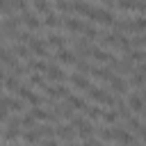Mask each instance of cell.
<instances>
[{
    "label": "cell",
    "instance_id": "1",
    "mask_svg": "<svg viewBox=\"0 0 146 146\" xmlns=\"http://www.w3.org/2000/svg\"><path fill=\"white\" fill-rule=\"evenodd\" d=\"M16 94H18L21 98H25V100H27V103H30L32 107H39V105H43V103H50L48 98H43V96L34 94V91H32V89H30L27 84H21V87L16 89Z\"/></svg>",
    "mask_w": 146,
    "mask_h": 146
},
{
    "label": "cell",
    "instance_id": "2",
    "mask_svg": "<svg viewBox=\"0 0 146 146\" xmlns=\"http://www.w3.org/2000/svg\"><path fill=\"white\" fill-rule=\"evenodd\" d=\"M87 96H89V98H94L96 103H103V105H107V107L116 105V98H114L110 91H105V89H100V87H94V84H91V89L87 91Z\"/></svg>",
    "mask_w": 146,
    "mask_h": 146
},
{
    "label": "cell",
    "instance_id": "3",
    "mask_svg": "<svg viewBox=\"0 0 146 146\" xmlns=\"http://www.w3.org/2000/svg\"><path fill=\"white\" fill-rule=\"evenodd\" d=\"M89 75L96 78V80H100V82H107V84L116 78V73H114L110 66H107V68H105V66H91V73H89Z\"/></svg>",
    "mask_w": 146,
    "mask_h": 146
},
{
    "label": "cell",
    "instance_id": "4",
    "mask_svg": "<svg viewBox=\"0 0 146 146\" xmlns=\"http://www.w3.org/2000/svg\"><path fill=\"white\" fill-rule=\"evenodd\" d=\"M27 48H30L32 52H36L39 57H50V52H48V48H46V39H36V36L30 34V39H27Z\"/></svg>",
    "mask_w": 146,
    "mask_h": 146
},
{
    "label": "cell",
    "instance_id": "5",
    "mask_svg": "<svg viewBox=\"0 0 146 146\" xmlns=\"http://www.w3.org/2000/svg\"><path fill=\"white\" fill-rule=\"evenodd\" d=\"M68 32H80L82 34V30H84V21H80L78 16H73V14H68V16H64V23H62Z\"/></svg>",
    "mask_w": 146,
    "mask_h": 146
},
{
    "label": "cell",
    "instance_id": "6",
    "mask_svg": "<svg viewBox=\"0 0 146 146\" xmlns=\"http://www.w3.org/2000/svg\"><path fill=\"white\" fill-rule=\"evenodd\" d=\"M21 16H23V25H25L27 30H39V27H41V23H43V21H39L36 11H30V9H27V11H23Z\"/></svg>",
    "mask_w": 146,
    "mask_h": 146
},
{
    "label": "cell",
    "instance_id": "7",
    "mask_svg": "<svg viewBox=\"0 0 146 146\" xmlns=\"http://www.w3.org/2000/svg\"><path fill=\"white\" fill-rule=\"evenodd\" d=\"M46 78H48V80H52V82H57V84H62L66 75H64V71H62V66H59V64H50V66H48V71H46Z\"/></svg>",
    "mask_w": 146,
    "mask_h": 146
},
{
    "label": "cell",
    "instance_id": "8",
    "mask_svg": "<svg viewBox=\"0 0 146 146\" xmlns=\"http://www.w3.org/2000/svg\"><path fill=\"white\" fill-rule=\"evenodd\" d=\"M94 9H96V5H89V2H82V0H75V2H73V11H75V14H82V16H87V18H91Z\"/></svg>",
    "mask_w": 146,
    "mask_h": 146
},
{
    "label": "cell",
    "instance_id": "9",
    "mask_svg": "<svg viewBox=\"0 0 146 146\" xmlns=\"http://www.w3.org/2000/svg\"><path fill=\"white\" fill-rule=\"evenodd\" d=\"M55 57H57V62H59V64H73V66L78 64V57H75V55L68 50V48L57 50V52H55Z\"/></svg>",
    "mask_w": 146,
    "mask_h": 146
},
{
    "label": "cell",
    "instance_id": "10",
    "mask_svg": "<svg viewBox=\"0 0 146 146\" xmlns=\"http://www.w3.org/2000/svg\"><path fill=\"white\" fill-rule=\"evenodd\" d=\"M128 107L141 114V112H144V107H146V103H144V96H141V94H130V96H128Z\"/></svg>",
    "mask_w": 146,
    "mask_h": 146
},
{
    "label": "cell",
    "instance_id": "11",
    "mask_svg": "<svg viewBox=\"0 0 146 146\" xmlns=\"http://www.w3.org/2000/svg\"><path fill=\"white\" fill-rule=\"evenodd\" d=\"M46 94L50 96V98H68L71 94H68V89L64 87V84H52V87H46Z\"/></svg>",
    "mask_w": 146,
    "mask_h": 146
},
{
    "label": "cell",
    "instance_id": "12",
    "mask_svg": "<svg viewBox=\"0 0 146 146\" xmlns=\"http://www.w3.org/2000/svg\"><path fill=\"white\" fill-rule=\"evenodd\" d=\"M46 43H48V46H55L57 50H62V48L66 46V39H64L62 34H57V32H48V34H46Z\"/></svg>",
    "mask_w": 146,
    "mask_h": 146
},
{
    "label": "cell",
    "instance_id": "13",
    "mask_svg": "<svg viewBox=\"0 0 146 146\" xmlns=\"http://www.w3.org/2000/svg\"><path fill=\"white\" fill-rule=\"evenodd\" d=\"M71 84L78 87V89H82V91H89V89H91V82H89L82 73H73V75H71Z\"/></svg>",
    "mask_w": 146,
    "mask_h": 146
},
{
    "label": "cell",
    "instance_id": "14",
    "mask_svg": "<svg viewBox=\"0 0 146 146\" xmlns=\"http://www.w3.org/2000/svg\"><path fill=\"white\" fill-rule=\"evenodd\" d=\"M114 137H116V141H121V144H135V137H132V132H128V130H123V128H114Z\"/></svg>",
    "mask_w": 146,
    "mask_h": 146
},
{
    "label": "cell",
    "instance_id": "15",
    "mask_svg": "<svg viewBox=\"0 0 146 146\" xmlns=\"http://www.w3.org/2000/svg\"><path fill=\"white\" fill-rule=\"evenodd\" d=\"M59 23H64V16L57 14V11H50V14L43 16V25H48V27H57Z\"/></svg>",
    "mask_w": 146,
    "mask_h": 146
},
{
    "label": "cell",
    "instance_id": "16",
    "mask_svg": "<svg viewBox=\"0 0 146 146\" xmlns=\"http://www.w3.org/2000/svg\"><path fill=\"white\" fill-rule=\"evenodd\" d=\"M132 30L139 34H146V14H137L132 16Z\"/></svg>",
    "mask_w": 146,
    "mask_h": 146
},
{
    "label": "cell",
    "instance_id": "17",
    "mask_svg": "<svg viewBox=\"0 0 146 146\" xmlns=\"http://www.w3.org/2000/svg\"><path fill=\"white\" fill-rule=\"evenodd\" d=\"M110 89H112V91H116V94H125V91H128V82H125L121 75H116V78L110 82Z\"/></svg>",
    "mask_w": 146,
    "mask_h": 146
},
{
    "label": "cell",
    "instance_id": "18",
    "mask_svg": "<svg viewBox=\"0 0 146 146\" xmlns=\"http://www.w3.org/2000/svg\"><path fill=\"white\" fill-rule=\"evenodd\" d=\"M66 105H68L71 110H73V107H75V110H84V107H87V100H84L82 96H75V94H71V96L66 98Z\"/></svg>",
    "mask_w": 146,
    "mask_h": 146
},
{
    "label": "cell",
    "instance_id": "19",
    "mask_svg": "<svg viewBox=\"0 0 146 146\" xmlns=\"http://www.w3.org/2000/svg\"><path fill=\"white\" fill-rule=\"evenodd\" d=\"M25 66H27L30 71H39V73H46L50 64H46L43 59H27V64H25Z\"/></svg>",
    "mask_w": 146,
    "mask_h": 146
},
{
    "label": "cell",
    "instance_id": "20",
    "mask_svg": "<svg viewBox=\"0 0 146 146\" xmlns=\"http://www.w3.org/2000/svg\"><path fill=\"white\" fill-rule=\"evenodd\" d=\"M32 9L46 16V14H50V11H52V5H50V2H46V0H34V2H32Z\"/></svg>",
    "mask_w": 146,
    "mask_h": 146
},
{
    "label": "cell",
    "instance_id": "21",
    "mask_svg": "<svg viewBox=\"0 0 146 146\" xmlns=\"http://www.w3.org/2000/svg\"><path fill=\"white\" fill-rule=\"evenodd\" d=\"M57 137L59 139H71L73 137V125L71 123H59L57 125Z\"/></svg>",
    "mask_w": 146,
    "mask_h": 146
},
{
    "label": "cell",
    "instance_id": "22",
    "mask_svg": "<svg viewBox=\"0 0 146 146\" xmlns=\"http://www.w3.org/2000/svg\"><path fill=\"white\" fill-rule=\"evenodd\" d=\"M41 137H43V135H41L39 128H34V130H25V132H23V141H25V144H34V141H39Z\"/></svg>",
    "mask_w": 146,
    "mask_h": 146
},
{
    "label": "cell",
    "instance_id": "23",
    "mask_svg": "<svg viewBox=\"0 0 146 146\" xmlns=\"http://www.w3.org/2000/svg\"><path fill=\"white\" fill-rule=\"evenodd\" d=\"M98 34H100V30H98L94 23H84V30H82V36H84V39L91 41V39H96Z\"/></svg>",
    "mask_w": 146,
    "mask_h": 146
},
{
    "label": "cell",
    "instance_id": "24",
    "mask_svg": "<svg viewBox=\"0 0 146 146\" xmlns=\"http://www.w3.org/2000/svg\"><path fill=\"white\" fill-rule=\"evenodd\" d=\"M11 50H14L16 59H18V57H21V59H30V48H27V46H23V43H14Z\"/></svg>",
    "mask_w": 146,
    "mask_h": 146
},
{
    "label": "cell",
    "instance_id": "25",
    "mask_svg": "<svg viewBox=\"0 0 146 146\" xmlns=\"http://www.w3.org/2000/svg\"><path fill=\"white\" fill-rule=\"evenodd\" d=\"M94 130H96V128H94V125H91L89 121H84V123H82V125L78 128V135H80V137H82V139L87 141V139H91V135H94Z\"/></svg>",
    "mask_w": 146,
    "mask_h": 146
},
{
    "label": "cell",
    "instance_id": "26",
    "mask_svg": "<svg viewBox=\"0 0 146 146\" xmlns=\"http://www.w3.org/2000/svg\"><path fill=\"white\" fill-rule=\"evenodd\" d=\"M82 112H84V116H89V119H100V116H103V112H100L98 105H87Z\"/></svg>",
    "mask_w": 146,
    "mask_h": 146
},
{
    "label": "cell",
    "instance_id": "27",
    "mask_svg": "<svg viewBox=\"0 0 146 146\" xmlns=\"http://www.w3.org/2000/svg\"><path fill=\"white\" fill-rule=\"evenodd\" d=\"M75 68H78V73H82V75H87V73H91V64L84 59V57H80L78 59V64H75Z\"/></svg>",
    "mask_w": 146,
    "mask_h": 146
},
{
    "label": "cell",
    "instance_id": "28",
    "mask_svg": "<svg viewBox=\"0 0 146 146\" xmlns=\"http://www.w3.org/2000/svg\"><path fill=\"white\" fill-rule=\"evenodd\" d=\"M30 87H41V89L46 91V87H48V84H46V80H43L41 75H36V73H32V75H30Z\"/></svg>",
    "mask_w": 146,
    "mask_h": 146
},
{
    "label": "cell",
    "instance_id": "29",
    "mask_svg": "<svg viewBox=\"0 0 146 146\" xmlns=\"http://www.w3.org/2000/svg\"><path fill=\"white\" fill-rule=\"evenodd\" d=\"M34 121H36V119L32 116V112H27V114H23V116L18 119V123H21V128H32V125H34Z\"/></svg>",
    "mask_w": 146,
    "mask_h": 146
},
{
    "label": "cell",
    "instance_id": "30",
    "mask_svg": "<svg viewBox=\"0 0 146 146\" xmlns=\"http://www.w3.org/2000/svg\"><path fill=\"white\" fill-rule=\"evenodd\" d=\"M132 62H146V50H141V48H135L130 55H128Z\"/></svg>",
    "mask_w": 146,
    "mask_h": 146
},
{
    "label": "cell",
    "instance_id": "31",
    "mask_svg": "<svg viewBox=\"0 0 146 146\" xmlns=\"http://www.w3.org/2000/svg\"><path fill=\"white\" fill-rule=\"evenodd\" d=\"M98 137H100V139H110V141L116 139V137H114V130H110V128H98Z\"/></svg>",
    "mask_w": 146,
    "mask_h": 146
},
{
    "label": "cell",
    "instance_id": "32",
    "mask_svg": "<svg viewBox=\"0 0 146 146\" xmlns=\"http://www.w3.org/2000/svg\"><path fill=\"white\" fill-rule=\"evenodd\" d=\"M116 7L130 11V9H137V2H132V0H121V2H116Z\"/></svg>",
    "mask_w": 146,
    "mask_h": 146
},
{
    "label": "cell",
    "instance_id": "33",
    "mask_svg": "<svg viewBox=\"0 0 146 146\" xmlns=\"http://www.w3.org/2000/svg\"><path fill=\"white\" fill-rule=\"evenodd\" d=\"M144 82H146V78H144V75H141L139 71H135V75L130 78V84H135V87H141Z\"/></svg>",
    "mask_w": 146,
    "mask_h": 146
},
{
    "label": "cell",
    "instance_id": "34",
    "mask_svg": "<svg viewBox=\"0 0 146 146\" xmlns=\"http://www.w3.org/2000/svg\"><path fill=\"white\" fill-rule=\"evenodd\" d=\"M105 123H116V119H119V112H103V116H100Z\"/></svg>",
    "mask_w": 146,
    "mask_h": 146
},
{
    "label": "cell",
    "instance_id": "35",
    "mask_svg": "<svg viewBox=\"0 0 146 146\" xmlns=\"http://www.w3.org/2000/svg\"><path fill=\"white\" fill-rule=\"evenodd\" d=\"M125 125H128V128H132V130H139V128H141V121H139L137 116H130V119L125 121Z\"/></svg>",
    "mask_w": 146,
    "mask_h": 146
},
{
    "label": "cell",
    "instance_id": "36",
    "mask_svg": "<svg viewBox=\"0 0 146 146\" xmlns=\"http://www.w3.org/2000/svg\"><path fill=\"white\" fill-rule=\"evenodd\" d=\"M82 146H103V144H100V141H96V139H87Z\"/></svg>",
    "mask_w": 146,
    "mask_h": 146
},
{
    "label": "cell",
    "instance_id": "37",
    "mask_svg": "<svg viewBox=\"0 0 146 146\" xmlns=\"http://www.w3.org/2000/svg\"><path fill=\"white\" fill-rule=\"evenodd\" d=\"M43 146H59V141H57V139H46Z\"/></svg>",
    "mask_w": 146,
    "mask_h": 146
},
{
    "label": "cell",
    "instance_id": "38",
    "mask_svg": "<svg viewBox=\"0 0 146 146\" xmlns=\"http://www.w3.org/2000/svg\"><path fill=\"white\" fill-rule=\"evenodd\" d=\"M137 132H139V137H144V141H146V125H141Z\"/></svg>",
    "mask_w": 146,
    "mask_h": 146
},
{
    "label": "cell",
    "instance_id": "39",
    "mask_svg": "<svg viewBox=\"0 0 146 146\" xmlns=\"http://www.w3.org/2000/svg\"><path fill=\"white\" fill-rule=\"evenodd\" d=\"M137 71H139V73H141V75H144V78H146V64H141V66H139V68H137Z\"/></svg>",
    "mask_w": 146,
    "mask_h": 146
},
{
    "label": "cell",
    "instance_id": "40",
    "mask_svg": "<svg viewBox=\"0 0 146 146\" xmlns=\"http://www.w3.org/2000/svg\"><path fill=\"white\" fill-rule=\"evenodd\" d=\"M64 146H78V144H73V141H66V144H64Z\"/></svg>",
    "mask_w": 146,
    "mask_h": 146
},
{
    "label": "cell",
    "instance_id": "41",
    "mask_svg": "<svg viewBox=\"0 0 146 146\" xmlns=\"http://www.w3.org/2000/svg\"><path fill=\"white\" fill-rule=\"evenodd\" d=\"M141 96H144V100H146V89H144V91H141Z\"/></svg>",
    "mask_w": 146,
    "mask_h": 146
},
{
    "label": "cell",
    "instance_id": "42",
    "mask_svg": "<svg viewBox=\"0 0 146 146\" xmlns=\"http://www.w3.org/2000/svg\"><path fill=\"white\" fill-rule=\"evenodd\" d=\"M132 146H139V144H132Z\"/></svg>",
    "mask_w": 146,
    "mask_h": 146
}]
</instances>
